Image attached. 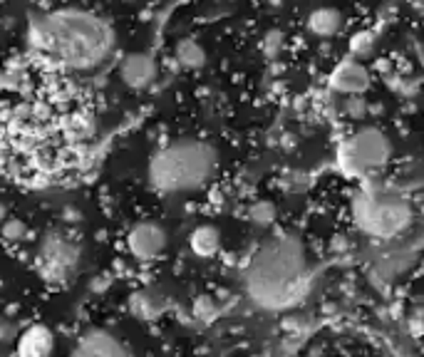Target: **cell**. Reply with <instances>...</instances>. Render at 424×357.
I'll list each match as a JSON object with an SVG mask.
<instances>
[{"instance_id":"obj_22","label":"cell","mask_w":424,"mask_h":357,"mask_svg":"<svg viewBox=\"0 0 424 357\" xmlns=\"http://www.w3.org/2000/svg\"><path fill=\"white\" fill-rule=\"evenodd\" d=\"M124 3H134V0H124Z\"/></svg>"},{"instance_id":"obj_1","label":"cell","mask_w":424,"mask_h":357,"mask_svg":"<svg viewBox=\"0 0 424 357\" xmlns=\"http://www.w3.org/2000/svg\"><path fill=\"white\" fill-rule=\"evenodd\" d=\"M27 40L37 60L70 72L100 67L115 48L110 22L87 11L47 13L30 22Z\"/></svg>"},{"instance_id":"obj_16","label":"cell","mask_w":424,"mask_h":357,"mask_svg":"<svg viewBox=\"0 0 424 357\" xmlns=\"http://www.w3.org/2000/svg\"><path fill=\"white\" fill-rule=\"evenodd\" d=\"M131 308H134V313H139L141 318H154L159 313V305L154 303L147 293L134 295V305H131Z\"/></svg>"},{"instance_id":"obj_6","label":"cell","mask_w":424,"mask_h":357,"mask_svg":"<svg viewBox=\"0 0 424 357\" xmlns=\"http://www.w3.org/2000/svg\"><path fill=\"white\" fill-rule=\"evenodd\" d=\"M40 263L42 273L53 280L70 278L79 263V246L70 236L63 233H50L40 246Z\"/></svg>"},{"instance_id":"obj_18","label":"cell","mask_w":424,"mask_h":357,"mask_svg":"<svg viewBox=\"0 0 424 357\" xmlns=\"http://www.w3.org/2000/svg\"><path fill=\"white\" fill-rule=\"evenodd\" d=\"M194 313H196V318H201V320H214L216 318V305H214V300L211 298H199L194 303Z\"/></svg>"},{"instance_id":"obj_7","label":"cell","mask_w":424,"mask_h":357,"mask_svg":"<svg viewBox=\"0 0 424 357\" xmlns=\"http://www.w3.org/2000/svg\"><path fill=\"white\" fill-rule=\"evenodd\" d=\"M169 238L157 221H139L127 233V248L139 261H154L164 253Z\"/></svg>"},{"instance_id":"obj_9","label":"cell","mask_w":424,"mask_h":357,"mask_svg":"<svg viewBox=\"0 0 424 357\" xmlns=\"http://www.w3.org/2000/svg\"><path fill=\"white\" fill-rule=\"evenodd\" d=\"M70 357H131L124 342L105 330H92L75 345Z\"/></svg>"},{"instance_id":"obj_20","label":"cell","mask_w":424,"mask_h":357,"mask_svg":"<svg viewBox=\"0 0 424 357\" xmlns=\"http://www.w3.org/2000/svg\"><path fill=\"white\" fill-rule=\"evenodd\" d=\"M345 110H347V115H350L352 119H362V117L367 115V105H365V100H362V97H350V100L345 102Z\"/></svg>"},{"instance_id":"obj_10","label":"cell","mask_w":424,"mask_h":357,"mask_svg":"<svg viewBox=\"0 0 424 357\" xmlns=\"http://www.w3.org/2000/svg\"><path fill=\"white\" fill-rule=\"evenodd\" d=\"M120 77L127 87L131 89H147L157 79V63L147 53H131L122 60Z\"/></svg>"},{"instance_id":"obj_21","label":"cell","mask_w":424,"mask_h":357,"mask_svg":"<svg viewBox=\"0 0 424 357\" xmlns=\"http://www.w3.org/2000/svg\"><path fill=\"white\" fill-rule=\"evenodd\" d=\"M6 219V206H0V221Z\"/></svg>"},{"instance_id":"obj_2","label":"cell","mask_w":424,"mask_h":357,"mask_svg":"<svg viewBox=\"0 0 424 357\" xmlns=\"http://www.w3.org/2000/svg\"><path fill=\"white\" fill-rule=\"evenodd\" d=\"M313 266L303 241L290 233L268 238L248 261L243 288L263 310H290L313 288Z\"/></svg>"},{"instance_id":"obj_4","label":"cell","mask_w":424,"mask_h":357,"mask_svg":"<svg viewBox=\"0 0 424 357\" xmlns=\"http://www.w3.org/2000/svg\"><path fill=\"white\" fill-rule=\"evenodd\" d=\"M352 216L362 233L377 238V241H390L409 228L412 206L397 194L362 189L352 199Z\"/></svg>"},{"instance_id":"obj_12","label":"cell","mask_w":424,"mask_h":357,"mask_svg":"<svg viewBox=\"0 0 424 357\" xmlns=\"http://www.w3.org/2000/svg\"><path fill=\"white\" fill-rule=\"evenodd\" d=\"M342 27V13L338 8H315L313 13L308 15V30L318 37H333L338 35Z\"/></svg>"},{"instance_id":"obj_8","label":"cell","mask_w":424,"mask_h":357,"mask_svg":"<svg viewBox=\"0 0 424 357\" xmlns=\"http://www.w3.org/2000/svg\"><path fill=\"white\" fill-rule=\"evenodd\" d=\"M330 87L347 97H360L370 87V72L360 60H345L330 74Z\"/></svg>"},{"instance_id":"obj_19","label":"cell","mask_w":424,"mask_h":357,"mask_svg":"<svg viewBox=\"0 0 424 357\" xmlns=\"http://www.w3.org/2000/svg\"><path fill=\"white\" fill-rule=\"evenodd\" d=\"M3 236L8 238V241H23V236H25V223H20L18 219H11L3 223Z\"/></svg>"},{"instance_id":"obj_5","label":"cell","mask_w":424,"mask_h":357,"mask_svg":"<svg viewBox=\"0 0 424 357\" xmlns=\"http://www.w3.org/2000/svg\"><path fill=\"white\" fill-rule=\"evenodd\" d=\"M392 157V142L383 129L377 126H362L342 144L340 162L347 171L367 174L383 169Z\"/></svg>"},{"instance_id":"obj_3","label":"cell","mask_w":424,"mask_h":357,"mask_svg":"<svg viewBox=\"0 0 424 357\" xmlns=\"http://www.w3.org/2000/svg\"><path fill=\"white\" fill-rule=\"evenodd\" d=\"M219 152L204 139H174L149 162V184L159 194H186L211 181Z\"/></svg>"},{"instance_id":"obj_17","label":"cell","mask_w":424,"mask_h":357,"mask_svg":"<svg viewBox=\"0 0 424 357\" xmlns=\"http://www.w3.org/2000/svg\"><path fill=\"white\" fill-rule=\"evenodd\" d=\"M283 48V35L278 30H271L266 32V37H263V53H266V58H276L278 53H281Z\"/></svg>"},{"instance_id":"obj_13","label":"cell","mask_w":424,"mask_h":357,"mask_svg":"<svg viewBox=\"0 0 424 357\" xmlns=\"http://www.w3.org/2000/svg\"><path fill=\"white\" fill-rule=\"evenodd\" d=\"M188 246H191V251L201 258L216 256L221 248V231L216 226H211V223H204V226L194 228V233L188 238Z\"/></svg>"},{"instance_id":"obj_14","label":"cell","mask_w":424,"mask_h":357,"mask_svg":"<svg viewBox=\"0 0 424 357\" xmlns=\"http://www.w3.org/2000/svg\"><path fill=\"white\" fill-rule=\"evenodd\" d=\"M174 58L181 67L186 70H199L206 65V50L201 48L199 42L186 37V40H179L176 50H174Z\"/></svg>"},{"instance_id":"obj_11","label":"cell","mask_w":424,"mask_h":357,"mask_svg":"<svg viewBox=\"0 0 424 357\" xmlns=\"http://www.w3.org/2000/svg\"><path fill=\"white\" fill-rule=\"evenodd\" d=\"M53 332L47 327L37 325L30 327L25 335L20 337V345H18V357H50L53 352Z\"/></svg>"},{"instance_id":"obj_15","label":"cell","mask_w":424,"mask_h":357,"mask_svg":"<svg viewBox=\"0 0 424 357\" xmlns=\"http://www.w3.org/2000/svg\"><path fill=\"white\" fill-rule=\"evenodd\" d=\"M248 219L256 223V226H271L273 221H276V204L273 201H253L251 206H248Z\"/></svg>"}]
</instances>
